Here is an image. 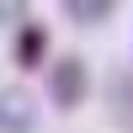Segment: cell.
Here are the masks:
<instances>
[{
  "mask_svg": "<svg viewBox=\"0 0 133 133\" xmlns=\"http://www.w3.org/2000/svg\"><path fill=\"white\" fill-rule=\"evenodd\" d=\"M59 11L75 27H101V21H112V5H107V0H64Z\"/></svg>",
  "mask_w": 133,
  "mask_h": 133,
  "instance_id": "5",
  "label": "cell"
},
{
  "mask_svg": "<svg viewBox=\"0 0 133 133\" xmlns=\"http://www.w3.org/2000/svg\"><path fill=\"white\" fill-rule=\"evenodd\" d=\"M0 133H37V101L27 85H0Z\"/></svg>",
  "mask_w": 133,
  "mask_h": 133,
  "instance_id": "2",
  "label": "cell"
},
{
  "mask_svg": "<svg viewBox=\"0 0 133 133\" xmlns=\"http://www.w3.org/2000/svg\"><path fill=\"white\" fill-rule=\"evenodd\" d=\"M11 59H16V69H37V64L48 59V27H43V21H21L16 43H11Z\"/></svg>",
  "mask_w": 133,
  "mask_h": 133,
  "instance_id": "4",
  "label": "cell"
},
{
  "mask_svg": "<svg viewBox=\"0 0 133 133\" xmlns=\"http://www.w3.org/2000/svg\"><path fill=\"white\" fill-rule=\"evenodd\" d=\"M0 21H16V27H21V21H32V11H27V5H5V0H0Z\"/></svg>",
  "mask_w": 133,
  "mask_h": 133,
  "instance_id": "6",
  "label": "cell"
},
{
  "mask_svg": "<svg viewBox=\"0 0 133 133\" xmlns=\"http://www.w3.org/2000/svg\"><path fill=\"white\" fill-rule=\"evenodd\" d=\"M85 96H91V64H85L80 53L53 59L48 64V101L59 107V112H75V107H85Z\"/></svg>",
  "mask_w": 133,
  "mask_h": 133,
  "instance_id": "1",
  "label": "cell"
},
{
  "mask_svg": "<svg viewBox=\"0 0 133 133\" xmlns=\"http://www.w3.org/2000/svg\"><path fill=\"white\" fill-rule=\"evenodd\" d=\"M101 96H107L112 128H117V133H133V69H112L107 85H101Z\"/></svg>",
  "mask_w": 133,
  "mask_h": 133,
  "instance_id": "3",
  "label": "cell"
}]
</instances>
